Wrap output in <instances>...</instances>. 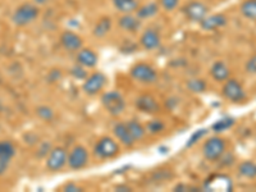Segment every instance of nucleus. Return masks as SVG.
I'll return each instance as SVG.
<instances>
[{"instance_id":"obj_33","label":"nucleus","mask_w":256,"mask_h":192,"mask_svg":"<svg viewBox=\"0 0 256 192\" xmlns=\"http://www.w3.org/2000/svg\"><path fill=\"white\" fill-rule=\"evenodd\" d=\"M205 134H206V130H200V131L195 132V134H194V136L190 138V141H188V144H187V145H190V146L194 145V144H195L196 141L198 140V138H201V137L204 136Z\"/></svg>"},{"instance_id":"obj_20","label":"nucleus","mask_w":256,"mask_h":192,"mask_svg":"<svg viewBox=\"0 0 256 192\" xmlns=\"http://www.w3.org/2000/svg\"><path fill=\"white\" fill-rule=\"evenodd\" d=\"M210 73H212V78L216 81H227L230 78V70L223 62L218 60L212 66V70H210Z\"/></svg>"},{"instance_id":"obj_15","label":"nucleus","mask_w":256,"mask_h":192,"mask_svg":"<svg viewBox=\"0 0 256 192\" xmlns=\"http://www.w3.org/2000/svg\"><path fill=\"white\" fill-rule=\"evenodd\" d=\"M136 106L144 113H156L159 110V104L156 100L150 95H142L136 100Z\"/></svg>"},{"instance_id":"obj_6","label":"nucleus","mask_w":256,"mask_h":192,"mask_svg":"<svg viewBox=\"0 0 256 192\" xmlns=\"http://www.w3.org/2000/svg\"><path fill=\"white\" fill-rule=\"evenodd\" d=\"M204 188L206 191H223L230 192L233 190L232 180L226 174H216L212 176L209 180L205 182Z\"/></svg>"},{"instance_id":"obj_4","label":"nucleus","mask_w":256,"mask_h":192,"mask_svg":"<svg viewBox=\"0 0 256 192\" xmlns=\"http://www.w3.org/2000/svg\"><path fill=\"white\" fill-rule=\"evenodd\" d=\"M224 150H226V142L220 137H212L210 140L205 142L204 148H202L204 156L208 160L219 159L223 155Z\"/></svg>"},{"instance_id":"obj_21","label":"nucleus","mask_w":256,"mask_h":192,"mask_svg":"<svg viewBox=\"0 0 256 192\" xmlns=\"http://www.w3.org/2000/svg\"><path fill=\"white\" fill-rule=\"evenodd\" d=\"M112 27V20L109 17H102L98 24H95V28H94V35L96 38H104L109 31H110Z\"/></svg>"},{"instance_id":"obj_1","label":"nucleus","mask_w":256,"mask_h":192,"mask_svg":"<svg viewBox=\"0 0 256 192\" xmlns=\"http://www.w3.org/2000/svg\"><path fill=\"white\" fill-rule=\"evenodd\" d=\"M38 17V6L32 4H22L14 10L12 16L13 24L17 26H26Z\"/></svg>"},{"instance_id":"obj_27","label":"nucleus","mask_w":256,"mask_h":192,"mask_svg":"<svg viewBox=\"0 0 256 192\" xmlns=\"http://www.w3.org/2000/svg\"><path fill=\"white\" fill-rule=\"evenodd\" d=\"M234 124V120L230 118V116H226V118H222L218 122H216L212 124V130L216 132H223L226 130H228L230 127Z\"/></svg>"},{"instance_id":"obj_16","label":"nucleus","mask_w":256,"mask_h":192,"mask_svg":"<svg viewBox=\"0 0 256 192\" xmlns=\"http://www.w3.org/2000/svg\"><path fill=\"white\" fill-rule=\"evenodd\" d=\"M141 45L148 50L156 49L160 45V35L155 30H146L141 36Z\"/></svg>"},{"instance_id":"obj_19","label":"nucleus","mask_w":256,"mask_h":192,"mask_svg":"<svg viewBox=\"0 0 256 192\" xmlns=\"http://www.w3.org/2000/svg\"><path fill=\"white\" fill-rule=\"evenodd\" d=\"M114 134H116V138H118L122 144H124L126 146L134 145V137L131 136V134L128 131L126 123H118V124L114 126Z\"/></svg>"},{"instance_id":"obj_28","label":"nucleus","mask_w":256,"mask_h":192,"mask_svg":"<svg viewBox=\"0 0 256 192\" xmlns=\"http://www.w3.org/2000/svg\"><path fill=\"white\" fill-rule=\"evenodd\" d=\"M187 88H188V90H191L192 92H202V91H205V88H206V84H205L202 80L194 78L191 80V81H188Z\"/></svg>"},{"instance_id":"obj_36","label":"nucleus","mask_w":256,"mask_h":192,"mask_svg":"<svg viewBox=\"0 0 256 192\" xmlns=\"http://www.w3.org/2000/svg\"><path fill=\"white\" fill-rule=\"evenodd\" d=\"M116 191H130V188L124 186H118L116 187Z\"/></svg>"},{"instance_id":"obj_7","label":"nucleus","mask_w":256,"mask_h":192,"mask_svg":"<svg viewBox=\"0 0 256 192\" xmlns=\"http://www.w3.org/2000/svg\"><path fill=\"white\" fill-rule=\"evenodd\" d=\"M223 95L228 100L233 102H240L244 99V91L242 84L237 80H227V82L223 86Z\"/></svg>"},{"instance_id":"obj_14","label":"nucleus","mask_w":256,"mask_h":192,"mask_svg":"<svg viewBox=\"0 0 256 192\" xmlns=\"http://www.w3.org/2000/svg\"><path fill=\"white\" fill-rule=\"evenodd\" d=\"M60 42L64 49L68 52H78L80 49H82V44H84L82 38L72 31L63 32L60 36Z\"/></svg>"},{"instance_id":"obj_13","label":"nucleus","mask_w":256,"mask_h":192,"mask_svg":"<svg viewBox=\"0 0 256 192\" xmlns=\"http://www.w3.org/2000/svg\"><path fill=\"white\" fill-rule=\"evenodd\" d=\"M105 84V76L102 73H94L84 84V91L88 95H95L99 92Z\"/></svg>"},{"instance_id":"obj_23","label":"nucleus","mask_w":256,"mask_h":192,"mask_svg":"<svg viewBox=\"0 0 256 192\" xmlns=\"http://www.w3.org/2000/svg\"><path fill=\"white\" fill-rule=\"evenodd\" d=\"M159 10V6L156 3H148L142 6L141 8H137V17L140 20H146V18H152Z\"/></svg>"},{"instance_id":"obj_30","label":"nucleus","mask_w":256,"mask_h":192,"mask_svg":"<svg viewBox=\"0 0 256 192\" xmlns=\"http://www.w3.org/2000/svg\"><path fill=\"white\" fill-rule=\"evenodd\" d=\"M163 128H164L163 123L159 122V120H152V122H150L148 124V130L150 132H152V134H158V132L162 131Z\"/></svg>"},{"instance_id":"obj_11","label":"nucleus","mask_w":256,"mask_h":192,"mask_svg":"<svg viewBox=\"0 0 256 192\" xmlns=\"http://www.w3.org/2000/svg\"><path fill=\"white\" fill-rule=\"evenodd\" d=\"M16 154V148L12 142L9 141H2L0 142V174H3L8 168L9 162Z\"/></svg>"},{"instance_id":"obj_34","label":"nucleus","mask_w":256,"mask_h":192,"mask_svg":"<svg viewBox=\"0 0 256 192\" xmlns=\"http://www.w3.org/2000/svg\"><path fill=\"white\" fill-rule=\"evenodd\" d=\"M72 73L77 77V78H86V70L81 67V64H80L78 67L73 68Z\"/></svg>"},{"instance_id":"obj_31","label":"nucleus","mask_w":256,"mask_h":192,"mask_svg":"<svg viewBox=\"0 0 256 192\" xmlns=\"http://www.w3.org/2000/svg\"><path fill=\"white\" fill-rule=\"evenodd\" d=\"M160 3H162V6H163L166 10H173V9L178 6L180 0H162Z\"/></svg>"},{"instance_id":"obj_37","label":"nucleus","mask_w":256,"mask_h":192,"mask_svg":"<svg viewBox=\"0 0 256 192\" xmlns=\"http://www.w3.org/2000/svg\"><path fill=\"white\" fill-rule=\"evenodd\" d=\"M34 2H35L36 4H44V3H46V0H34Z\"/></svg>"},{"instance_id":"obj_2","label":"nucleus","mask_w":256,"mask_h":192,"mask_svg":"<svg viewBox=\"0 0 256 192\" xmlns=\"http://www.w3.org/2000/svg\"><path fill=\"white\" fill-rule=\"evenodd\" d=\"M102 102L104 108L112 114V116H118L124 110V99L120 92L110 91L102 95Z\"/></svg>"},{"instance_id":"obj_17","label":"nucleus","mask_w":256,"mask_h":192,"mask_svg":"<svg viewBox=\"0 0 256 192\" xmlns=\"http://www.w3.org/2000/svg\"><path fill=\"white\" fill-rule=\"evenodd\" d=\"M140 18L137 16H132L131 13H126L124 16L120 18V27L124 31L134 32L140 28Z\"/></svg>"},{"instance_id":"obj_5","label":"nucleus","mask_w":256,"mask_h":192,"mask_svg":"<svg viewBox=\"0 0 256 192\" xmlns=\"http://www.w3.org/2000/svg\"><path fill=\"white\" fill-rule=\"evenodd\" d=\"M120 152V148L110 137H102L95 145V154L102 159H110Z\"/></svg>"},{"instance_id":"obj_10","label":"nucleus","mask_w":256,"mask_h":192,"mask_svg":"<svg viewBox=\"0 0 256 192\" xmlns=\"http://www.w3.org/2000/svg\"><path fill=\"white\" fill-rule=\"evenodd\" d=\"M184 14L192 22H198L208 16V6L201 2H191L184 6Z\"/></svg>"},{"instance_id":"obj_35","label":"nucleus","mask_w":256,"mask_h":192,"mask_svg":"<svg viewBox=\"0 0 256 192\" xmlns=\"http://www.w3.org/2000/svg\"><path fill=\"white\" fill-rule=\"evenodd\" d=\"M64 190H66V191H70V192H74V191H82V188H81V187L76 186V184H67V186L64 187Z\"/></svg>"},{"instance_id":"obj_22","label":"nucleus","mask_w":256,"mask_h":192,"mask_svg":"<svg viewBox=\"0 0 256 192\" xmlns=\"http://www.w3.org/2000/svg\"><path fill=\"white\" fill-rule=\"evenodd\" d=\"M113 4L122 13H132L138 8L137 0H113Z\"/></svg>"},{"instance_id":"obj_25","label":"nucleus","mask_w":256,"mask_h":192,"mask_svg":"<svg viewBox=\"0 0 256 192\" xmlns=\"http://www.w3.org/2000/svg\"><path fill=\"white\" fill-rule=\"evenodd\" d=\"M241 13L248 20H256V0H244L241 4Z\"/></svg>"},{"instance_id":"obj_29","label":"nucleus","mask_w":256,"mask_h":192,"mask_svg":"<svg viewBox=\"0 0 256 192\" xmlns=\"http://www.w3.org/2000/svg\"><path fill=\"white\" fill-rule=\"evenodd\" d=\"M36 112H38V116H40L41 120H50L52 116H54L52 110L50 108H48V106H38Z\"/></svg>"},{"instance_id":"obj_26","label":"nucleus","mask_w":256,"mask_h":192,"mask_svg":"<svg viewBox=\"0 0 256 192\" xmlns=\"http://www.w3.org/2000/svg\"><path fill=\"white\" fill-rule=\"evenodd\" d=\"M126 124H127L128 131H130L131 136L134 137V141L141 140V138H142L144 134H145V130H144V127L140 124V123L136 122V120H131V122L126 123Z\"/></svg>"},{"instance_id":"obj_9","label":"nucleus","mask_w":256,"mask_h":192,"mask_svg":"<svg viewBox=\"0 0 256 192\" xmlns=\"http://www.w3.org/2000/svg\"><path fill=\"white\" fill-rule=\"evenodd\" d=\"M88 154L86 152V148L84 146H76L73 148L70 154L68 155V166L70 168L74 169V170H78V169L84 168L86 164H88Z\"/></svg>"},{"instance_id":"obj_32","label":"nucleus","mask_w":256,"mask_h":192,"mask_svg":"<svg viewBox=\"0 0 256 192\" xmlns=\"http://www.w3.org/2000/svg\"><path fill=\"white\" fill-rule=\"evenodd\" d=\"M246 70L248 73H252V74H256V56H251L250 59L246 63Z\"/></svg>"},{"instance_id":"obj_18","label":"nucleus","mask_w":256,"mask_h":192,"mask_svg":"<svg viewBox=\"0 0 256 192\" xmlns=\"http://www.w3.org/2000/svg\"><path fill=\"white\" fill-rule=\"evenodd\" d=\"M77 60L82 67H94L98 63V56L91 49H80L77 54Z\"/></svg>"},{"instance_id":"obj_8","label":"nucleus","mask_w":256,"mask_h":192,"mask_svg":"<svg viewBox=\"0 0 256 192\" xmlns=\"http://www.w3.org/2000/svg\"><path fill=\"white\" fill-rule=\"evenodd\" d=\"M67 159V152H66V150L63 148H52L46 159L48 169L52 170V172H56V170H59V169H62L66 166Z\"/></svg>"},{"instance_id":"obj_38","label":"nucleus","mask_w":256,"mask_h":192,"mask_svg":"<svg viewBox=\"0 0 256 192\" xmlns=\"http://www.w3.org/2000/svg\"><path fill=\"white\" fill-rule=\"evenodd\" d=\"M2 109H3V104H2V100H0V112H2Z\"/></svg>"},{"instance_id":"obj_3","label":"nucleus","mask_w":256,"mask_h":192,"mask_svg":"<svg viewBox=\"0 0 256 192\" xmlns=\"http://www.w3.org/2000/svg\"><path fill=\"white\" fill-rule=\"evenodd\" d=\"M131 74L137 81L144 82V84H152L158 80V73L152 66L146 63L136 64L131 70Z\"/></svg>"},{"instance_id":"obj_12","label":"nucleus","mask_w":256,"mask_h":192,"mask_svg":"<svg viewBox=\"0 0 256 192\" xmlns=\"http://www.w3.org/2000/svg\"><path fill=\"white\" fill-rule=\"evenodd\" d=\"M201 28L205 30V31H216V30L222 28L227 24V17L220 13H216V14L206 16L204 20L200 22Z\"/></svg>"},{"instance_id":"obj_24","label":"nucleus","mask_w":256,"mask_h":192,"mask_svg":"<svg viewBox=\"0 0 256 192\" xmlns=\"http://www.w3.org/2000/svg\"><path fill=\"white\" fill-rule=\"evenodd\" d=\"M238 172L244 178H250V180L256 178V163L250 162V160L244 162V163L240 164Z\"/></svg>"}]
</instances>
